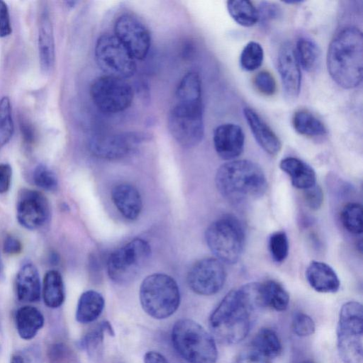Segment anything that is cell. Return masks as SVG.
Wrapping results in <instances>:
<instances>
[{
    "mask_svg": "<svg viewBox=\"0 0 363 363\" xmlns=\"http://www.w3.org/2000/svg\"><path fill=\"white\" fill-rule=\"evenodd\" d=\"M262 308L260 283H248L230 291L209 317L212 336L224 344L240 342L250 332L253 313Z\"/></svg>",
    "mask_w": 363,
    "mask_h": 363,
    "instance_id": "1",
    "label": "cell"
},
{
    "mask_svg": "<svg viewBox=\"0 0 363 363\" xmlns=\"http://www.w3.org/2000/svg\"><path fill=\"white\" fill-rule=\"evenodd\" d=\"M328 73L340 86L351 89L362 80L363 37L357 27L340 30L330 42L326 56Z\"/></svg>",
    "mask_w": 363,
    "mask_h": 363,
    "instance_id": "2",
    "label": "cell"
},
{
    "mask_svg": "<svg viewBox=\"0 0 363 363\" xmlns=\"http://www.w3.org/2000/svg\"><path fill=\"white\" fill-rule=\"evenodd\" d=\"M215 181L219 193L235 204L259 198L267 187L266 176L262 168L247 160L224 163L218 169Z\"/></svg>",
    "mask_w": 363,
    "mask_h": 363,
    "instance_id": "3",
    "label": "cell"
},
{
    "mask_svg": "<svg viewBox=\"0 0 363 363\" xmlns=\"http://www.w3.org/2000/svg\"><path fill=\"white\" fill-rule=\"evenodd\" d=\"M172 342L177 352L189 363H216L218 350L214 337L199 323L178 320L172 327Z\"/></svg>",
    "mask_w": 363,
    "mask_h": 363,
    "instance_id": "4",
    "label": "cell"
},
{
    "mask_svg": "<svg viewBox=\"0 0 363 363\" xmlns=\"http://www.w3.org/2000/svg\"><path fill=\"white\" fill-rule=\"evenodd\" d=\"M139 296L143 311L155 319L169 318L176 312L180 303L177 281L163 273H154L145 278Z\"/></svg>",
    "mask_w": 363,
    "mask_h": 363,
    "instance_id": "5",
    "label": "cell"
},
{
    "mask_svg": "<svg viewBox=\"0 0 363 363\" xmlns=\"http://www.w3.org/2000/svg\"><path fill=\"white\" fill-rule=\"evenodd\" d=\"M245 231L240 220L230 215L213 222L206 229V244L223 263L235 264L240 258L245 245Z\"/></svg>",
    "mask_w": 363,
    "mask_h": 363,
    "instance_id": "6",
    "label": "cell"
},
{
    "mask_svg": "<svg viewBox=\"0 0 363 363\" xmlns=\"http://www.w3.org/2000/svg\"><path fill=\"white\" fill-rule=\"evenodd\" d=\"M363 308L357 301H348L340 311L337 342L344 363H363Z\"/></svg>",
    "mask_w": 363,
    "mask_h": 363,
    "instance_id": "7",
    "label": "cell"
},
{
    "mask_svg": "<svg viewBox=\"0 0 363 363\" xmlns=\"http://www.w3.org/2000/svg\"><path fill=\"white\" fill-rule=\"evenodd\" d=\"M151 248L142 238H135L113 251L107 261L109 278L116 284H125L135 279L150 259Z\"/></svg>",
    "mask_w": 363,
    "mask_h": 363,
    "instance_id": "8",
    "label": "cell"
},
{
    "mask_svg": "<svg viewBox=\"0 0 363 363\" xmlns=\"http://www.w3.org/2000/svg\"><path fill=\"white\" fill-rule=\"evenodd\" d=\"M202 101L177 104L167 117L168 129L175 140L184 147H193L201 143L204 134Z\"/></svg>",
    "mask_w": 363,
    "mask_h": 363,
    "instance_id": "9",
    "label": "cell"
},
{
    "mask_svg": "<svg viewBox=\"0 0 363 363\" xmlns=\"http://www.w3.org/2000/svg\"><path fill=\"white\" fill-rule=\"evenodd\" d=\"M94 55L98 66L106 75L125 79L136 71L135 59L115 35L100 36L95 45Z\"/></svg>",
    "mask_w": 363,
    "mask_h": 363,
    "instance_id": "10",
    "label": "cell"
},
{
    "mask_svg": "<svg viewBox=\"0 0 363 363\" xmlns=\"http://www.w3.org/2000/svg\"><path fill=\"white\" fill-rule=\"evenodd\" d=\"M90 96L99 110L112 114L121 112L130 106L133 91L125 79L104 75L92 82Z\"/></svg>",
    "mask_w": 363,
    "mask_h": 363,
    "instance_id": "11",
    "label": "cell"
},
{
    "mask_svg": "<svg viewBox=\"0 0 363 363\" xmlns=\"http://www.w3.org/2000/svg\"><path fill=\"white\" fill-rule=\"evenodd\" d=\"M114 33L135 60L147 57L151 45L150 33L136 16L129 13L121 15L115 22Z\"/></svg>",
    "mask_w": 363,
    "mask_h": 363,
    "instance_id": "12",
    "label": "cell"
},
{
    "mask_svg": "<svg viewBox=\"0 0 363 363\" xmlns=\"http://www.w3.org/2000/svg\"><path fill=\"white\" fill-rule=\"evenodd\" d=\"M226 279L225 269L219 259L207 257L196 262L187 274L189 288L196 294L211 296L218 293Z\"/></svg>",
    "mask_w": 363,
    "mask_h": 363,
    "instance_id": "13",
    "label": "cell"
},
{
    "mask_svg": "<svg viewBox=\"0 0 363 363\" xmlns=\"http://www.w3.org/2000/svg\"><path fill=\"white\" fill-rule=\"evenodd\" d=\"M146 136L140 133L101 134L93 136L89 149L95 156L106 160H118L126 157Z\"/></svg>",
    "mask_w": 363,
    "mask_h": 363,
    "instance_id": "14",
    "label": "cell"
},
{
    "mask_svg": "<svg viewBox=\"0 0 363 363\" xmlns=\"http://www.w3.org/2000/svg\"><path fill=\"white\" fill-rule=\"evenodd\" d=\"M50 216V206L46 197L32 189H22L16 203V218L18 223L29 230L43 225Z\"/></svg>",
    "mask_w": 363,
    "mask_h": 363,
    "instance_id": "15",
    "label": "cell"
},
{
    "mask_svg": "<svg viewBox=\"0 0 363 363\" xmlns=\"http://www.w3.org/2000/svg\"><path fill=\"white\" fill-rule=\"evenodd\" d=\"M277 69L285 98L289 101H294L301 90V72L295 49L291 43L286 42L280 47L277 56Z\"/></svg>",
    "mask_w": 363,
    "mask_h": 363,
    "instance_id": "16",
    "label": "cell"
},
{
    "mask_svg": "<svg viewBox=\"0 0 363 363\" xmlns=\"http://www.w3.org/2000/svg\"><path fill=\"white\" fill-rule=\"evenodd\" d=\"M213 140L218 155L223 160L230 161L242 152L245 134L240 125L228 123L214 130Z\"/></svg>",
    "mask_w": 363,
    "mask_h": 363,
    "instance_id": "17",
    "label": "cell"
},
{
    "mask_svg": "<svg viewBox=\"0 0 363 363\" xmlns=\"http://www.w3.org/2000/svg\"><path fill=\"white\" fill-rule=\"evenodd\" d=\"M243 114L260 147L270 155H277L281 149V143L272 129L252 108L245 107L243 109Z\"/></svg>",
    "mask_w": 363,
    "mask_h": 363,
    "instance_id": "18",
    "label": "cell"
},
{
    "mask_svg": "<svg viewBox=\"0 0 363 363\" xmlns=\"http://www.w3.org/2000/svg\"><path fill=\"white\" fill-rule=\"evenodd\" d=\"M111 199L118 211L126 219L133 220L140 216L143 201L135 186L128 183L116 185L111 191Z\"/></svg>",
    "mask_w": 363,
    "mask_h": 363,
    "instance_id": "19",
    "label": "cell"
},
{
    "mask_svg": "<svg viewBox=\"0 0 363 363\" xmlns=\"http://www.w3.org/2000/svg\"><path fill=\"white\" fill-rule=\"evenodd\" d=\"M38 52L40 67L48 73L55 62V42L52 24L47 9H44L39 17Z\"/></svg>",
    "mask_w": 363,
    "mask_h": 363,
    "instance_id": "20",
    "label": "cell"
},
{
    "mask_svg": "<svg viewBox=\"0 0 363 363\" xmlns=\"http://www.w3.org/2000/svg\"><path fill=\"white\" fill-rule=\"evenodd\" d=\"M306 278L311 287L319 293H335L340 282L335 270L328 264L312 261L306 268Z\"/></svg>",
    "mask_w": 363,
    "mask_h": 363,
    "instance_id": "21",
    "label": "cell"
},
{
    "mask_svg": "<svg viewBox=\"0 0 363 363\" xmlns=\"http://www.w3.org/2000/svg\"><path fill=\"white\" fill-rule=\"evenodd\" d=\"M16 291L18 300L22 302L33 303L40 299V277L34 264L27 263L19 269L16 279Z\"/></svg>",
    "mask_w": 363,
    "mask_h": 363,
    "instance_id": "22",
    "label": "cell"
},
{
    "mask_svg": "<svg viewBox=\"0 0 363 363\" xmlns=\"http://www.w3.org/2000/svg\"><path fill=\"white\" fill-rule=\"evenodd\" d=\"M279 167L297 189L306 190L316 184V174L313 167L298 158L285 157L281 160Z\"/></svg>",
    "mask_w": 363,
    "mask_h": 363,
    "instance_id": "23",
    "label": "cell"
},
{
    "mask_svg": "<svg viewBox=\"0 0 363 363\" xmlns=\"http://www.w3.org/2000/svg\"><path fill=\"white\" fill-rule=\"evenodd\" d=\"M45 319L42 313L32 306H24L18 309L15 315L16 328L23 340L33 339L43 328Z\"/></svg>",
    "mask_w": 363,
    "mask_h": 363,
    "instance_id": "24",
    "label": "cell"
},
{
    "mask_svg": "<svg viewBox=\"0 0 363 363\" xmlns=\"http://www.w3.org/2000/svg\"><path fill=\"white\" fill-rule=\"evenodd\" d=\"M104 298L94 290L84 291L79 297L76 310V320L83 324L96 320L104 308Z\"/></svg>",
    "mask_w": 363,
    "mask_h": 363,
    "instance_id": "25",
    "label": "cell"
},
{
    "mask_svg": "<svg viewBox=\"0 0 363 363\" xmlns=\"http://www.w3.org/2000/svg\"><path fill=\"white\" fill-rule=\"evenodd\" d=\"M262 301L264 307L276 311H284L289 303V295L283 286L274 280L260 283Z\"/></svg>",
    "mask_w": 363,
    "mask_h": 363,
    "instance_id": "26",
    "label": "cell"
},
{
    "mask_svg": "<svg viewBox=\"0 0 363 363\" xmlns=\"http://www.w3.org/2000/svg\"><path fill=\"white\" fill-rule=\"evenodd\" d=\"M65 287L60 273L48 271L43 279V296L45 304L51 308L60 307L65 300Z\"/></svg>",
    "mask_w": 363,
    "mask_h": 363,
    "instance_id": "27",
    "label": "cell"
},
{
    "mask_svg": "<svg viewBox=\"0 0 363 363\" xmlns=\"http://www.w3.org/2000/svg\"><path fill=\"white\" fill-rule=\"evenodd\" d=\"M292 125L298 133L308 137L323 136L327 133L322 121L306 109H299L294 113Z\"/></svg>",
    "mask_w": 363,
    "mask_h": 363,
    "instance_id": "28",
    "label": "cell"
},
{
    "mask_svg": "<svg viewBox=\"0 0 363 363\" xmlns=\"http://www.w3.org/2000/svg\"><path fill=\"white\" fill-rule=\"evenodd\" d=\"M295 52L300 66L308 72H315L320 64V50L318 45L307 38L298 40Z\"/></svg>",
    "mask_w": 363,
    "mask_h": 363,
    "instance_id": "29",
    "label": "cell"
},
{
    "mask_svg": "<svg viewBox=\"0 0 363 363\" xmlns=\"http://www.w3.org/2000/svg\"><path fill=\"white\" fill-rule=\"evenodd\" d=\"M250 345L271 359L278 357L282 351V345L277 333L269 328H261Z\"/></svg>",
    "mask_w": 363,
    "mask_h": 363,
    "instance_id": "30",
    "label": "cell"
},
{
    "mask_svg": "<svg viewBox=\"0 0 363 363\" xmlns=\"http://www.w3.org/2000/svg\"><path fill=\"white\" fill-rule=\"evenodd\" d=\"M227 9L232 18L242 26L251 27L259 21L257 9L250 1H228Z\"/></svg>",
    "mask_w": 363,
    "mask_h": 363,
    "instance_id": "31",
    "label": "cell"
},
{
    "mask_svg": "<svg viewBox=\"0 0 363 363\" xmlns=\"http://www.w3.org/2000/svg\"><path fill=\"white\" fill-rule=\"evenodd\" d=\"M177 102L194 103L202 101L201 81L199 74L196 72L186 73L177 89Z\"/></svg>",
    "mask_w": 363,
    "mask_h": 363,
    "instance_id": "32",
    "label": "cell"
},
{
    "mask_svg": "<svg viewBox=\"0 0 363 363\" xmlns=\"http://www.w3.org/2000/svg\"><path fill=\"white\" fill-rule=\"evenodd\" d=\"M362 206L358 203H349L341 211V221L344 228L350 233H362Z\"/></svg>",
    "mask_w": 363,
    "mask_h": 363,
    "instance_id": "33",
    "label": "cell"
},
{
    "mask_svg": "<svg viewBox=\"0 0 363 363\" xmlns=\"http://www.w3.org/2000/svg\"><path fill=\"white\" fill-rule=\"evenodd\" d=\"M264 50L262 45L255 41H250L245 45L240 56L241 67L248 72L258 69L262 64Z\"/></svg>",
    "mask_w": 363,
    "mask_h": 363,
    "instance_id": "34",
    "label": "cell"
},
{
    "mask_svg": "<svg viewBox=\"0 0 363 363\" xmlns=\"http://www.w3.org/2000/svg\"><path fill=\"white\" fill-rule=\"evenodd\" d=\"M13 129L11 102L4 96L0 99V148L10 140Z\"/></svg>",
    "mask_w": 363,
    "mask_h": 363,
    "instance_id": "35",
    "label": "cell"
},
{
    "mask_svg": "<svg viewBox=\"0 0 363 363\" xmlns=\"http://www.w3.org/2000/svg\"><path fill=\"white\" fill-rule=\"evenodd\" d=\"M289 240L284 231H277L272 233L269 239V250L272 258L276 262H284L289 254Z\"/></svg>",
    "mask_w": 363,
    "mask_h": 363,
    "instance_id": "36",
    "label": "cell"
},
{
    "mask_svg": "<svg viewBox=\"0 0 363 363\" xmlns=\"http://www.w3.org/2000/svg\"><path fill=\"white\" fill-rule=\"evenodd\" d=\"M33 181L36 186L46 191H55L58 181L55 173L44 164H38L33 172Z\"/></svg>",
    "mask_w": 363,
    "mask_h": 363,
    "instance_id": "37",
    "label": "cell"
},
{
    "mask_svg": "<svg viewBox=\"0 0 363 363\" xmlns=\"http://www.w3.org/2000/svg\"><path fill=\"white\" fill-rule=\"evenodd\" d=\"M291 326L294 333L299 337L310 336L315 330V322L312 318L302 312L294 315Z\"/></svg>",
    "mask_w": 363,
    "mask_h": 363,
    "instance_id": "38",
    "label": "cell"
},
{
    "mask_svg": "<svg viewBox=\"0 0 363 363\" xmlns=\"http://www.w3.org/2000/svg\"><path fill=\"white\" fill-rule=\"evenodd\" d=\"M253 82L257 90L265 96H273L277 91L275 79L268 71L258 72L255 76Z\"/></svg>",
    "mask_w": 363,
    "mask_h": 363,
    "instance_id": "39",
    "label": "cell"
},
{
    "mask_svg": "<svg viewBox=\"0 0 363 363\" xmlns=\"http://www.w3.org/2000/svg\"><path fill=\"white\" fill-rule=\"evenodd\" d=\"M104 331H106L105 321H103L84 337L81 341L82 347L89 352H93L102 342Z\"/></svg>",
    "mask_w": 363,
    "mask_h": 363,
    "instance_id": "40",
    "label": "cell"
},
{
    "mask_svg": "<svg viewBox=\"0 0 363 363\" xmlns=\"http://www.w3.org/2000/svg\"><path fill=\"white\" fill-rule=\"evenodd\" d=\"M235 363H272V359L250 345L238 354Z\"/></svg>",
    "mask_w": 363,
    "mask_h": 363,
    "instance_id": "41",
    "label": "cell"
},
{
    "mask_svg": "<svg viewBox=\"0 0 363 363\" xmlns=\"http://www.w3.org/2000/svg\"><path fill=\"white\" fill-rule=\"evenodd\" d=\"M49 354L50 363H68L72 357L71 350L62 343L53 345Z\"/></svg>",
    "mask_w": 363,
    "mask_h": 363,
    "instance_id": "42",
    "label": "cell"
},
{
    "mask_svg": "<svg viewBox=\"0 0 363 363\" xmlns=\"http://www.w3.org/2000/svg\"><path fill=\"white\" fill-rule=\"evenodd\" d=\"M304 198L307 206L312 210L319 209L323 202V193L319 185L315 184L313 186L304 190Z\"/></svg>",
    "mask_w": 363,
    "mask_h": 363,
    "instance_id": "43",
    "label": "cell"
},
{
    "mask_svg": "<svg viewBox=\"0 0 363 363\" xmlns=\"http://www.w3.org/2000/svg\"><path fill=\"white\" fill-rule=\"evenodd\" d=\"M259 21L263 24L273 21L279 16L280 8L275 4L271 2H262L257 9Z\"/></svg>",
    "mask_w": 363,
    "mask_h": 363,
    "instance_id": "44",
    "label": "cell"
},
{
    "mask_svg": "<svg viewBox=\"0 0 363 363\" xmlns=\"http://www.w3.org/2000/svg\"><path fill=\"white\" fill-rule=\"evenodd\" d=\"M12 32L8 7L0 0V38L9 35Z\"/></svg>",
    "mask_w": 363,
    "mask_h": 363,
    "instance_id": "45",
    "label": "cell"
},
{
    "mask_svg": "<svg viewBox=\"0 0 363 363\" xmlns=\"http://www.w3.org/2000/svg\"><path fill=\"white\" fill-rule=\"evenodd\" d=\"M11 177V167L6 163L0 164V194H4L9 189Z\"/></svg>",
    "mask_w": 363,
    "mask_h": 363,
    "instance_id": "46",
    "label": "cell"
},
{
    "mask_svg": "<svg viewBox=\"0 0 363 363\" xmlns=\"http://www.w3.org/2000/svg\"><path fill=\"white\" fill-rule=\"evenodd\" d=\"M23 246L21 241L13 235H7L3 243L4 252L10 255L19 254Z\"/></svg>",
    "mask_w": 363,
    "mask_h": 363,
    "instance_id": "47",
    "label": "cell"
},
{
    "mask_svg": "<svg viewBox=\"0 0 363 363\" xmlns=\"http://www.w3.org/2000/svg\"><path fill=\"white\" fill-rule=\"evenodd\" d=\"M21 131L24 141L30 144L35 138V131L33 127L28 122L22 121L21 123Z\"/></svg>",
    "mask_w": 363,
    "mask_h": 363,
    "instance_id": "48",
    "label": "cell"
},
{
    "mask_svg": "<svg viewBox=\"0 0 363 363\" xmlns=\"http://www.w3.org/2000/svg\"><path fill=\"white\" fill-rule=\"evenodd\" d=\"M144 363H169L166 358L155 351L147 352L144 355Z\"/></svg>",
    "mask_w": 363,
    "mask_h": 363,
    "instance_id": "49",
    "label": "cell"
},
{
    "mask_svg": "<svg viewBox=\"0 0 363 363\" xmlns=\"http://www.w3.org/2000/svg\"><path fill=\"white\" fill-rule=\"evenodd\" d=\"M11 363H24V360L21 356L14 354L11 357Z\"/></svg>",
    "mask_w": 363,
    "mask_h": 363,
    "instance_id": "50",
    "label": "cell"
},
{
    "mask_svg": "<svg viewBox=\"0 0 363 363\" xmlns=\"http://www.w3.org/2000/svg\"><path fill=\"white\" fill-rule=\"evenodd\" d=\"M2 342H3V334H2V331H1V329L0 327V350H1V347L2 345Z\"/></svg>",
    "mask_w": 363,
    "mask_h": 363,
    "instance_id": "51",
    "label": "cell"
},
{
    "mask_svg": "<svg viewBox=\"0 0 363 363\" xmlns=\"http://www.w3.org/2000/svg\"><path fill=\"white\" fill-rule=\"evenodd\" d=\"M298 363H315L312 360H310V359H304V360H302Z\"/></svg>",
    "mask_w": 363,
    "mask_h": 363,
    "instance_id": "52",
    "label": "cell"
},
{
    "mask_svg": "<svg viewBox=\"0 0 363 363\" xmlns=\"http://www.w3.org/2000/svg\"><path fill=\"white\" fill-rule=\"evenodd\" d=\"M2 270H3V262H2L1 254H0V274L2 272Z\"/></svg>",
    "mask_w": 363,
    "mask_h": 363,
    "instance_id": "53",
    "label": "cell"
}]
</instances>
